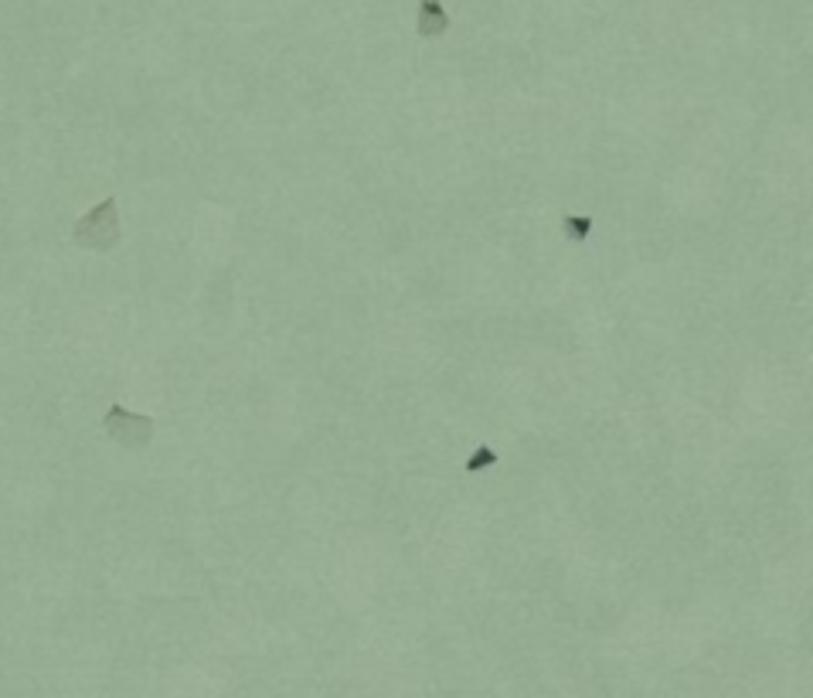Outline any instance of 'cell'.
Segmentation results:
<instances>
[{
  "mask_svg": "<svg viewBox=\"0 0 813 698\" xmlns=\"http://www.w3.org/2000/svg\"><path fill=\"white\" fill-rule=\"evenodd\" d=\"M419 35L422 38H439L446 28H450V18H446V7L439 0H422L419 4Z\"/></svg>",
  "mask_w": 813,
  "mask_h": 698,
  "instance_id": "obj_3",
  "label": "cell"
},
{
  "mask_svg": "<svg viewBox=\"0 0 813 698\" xmlns=\"http://www.w3.org/2000/svg\"><path fill=\"white\" fill-rule=\"evenodd\" d=\"M589 229H592V222L589 218H565V235H569L572 242H582L589 235Z\"/></svg>",
  "mask_w": 813,
  "mask_h": 698,
  "instance_id": "obj_5",
  "label": "cell"
},
{
  "mask_svg": "<svg viewBox=\"0 0 813 698\" xmlns=\"http://www.w3.org/2000/svg\"><path fill=\"white\" fill-rule=\"evenodd\" d=\"M494 464H497V453L490 450V447H480V450L467 460V474H477V470L494 467Z\"/></svg>",
  "mask_w": 813,
  "mask_h": 698,
  "instance_id": "obj_4",
  "label": "cell"
},
{
  "mask_svg": "<svg viewBox=\"0 0 813 698\" xmlns=\"http://www.w3.org/2000/svg\"><path fill=\"white\" fill-rule=\"evenodd\" d=\"M75 246H86V249H113L120 242V215H116V198L99 201L92 212H86L75 222L72 229Z\"/></svg>",
  "mask_w": 813,
  "mask_h": 698,
  "instance_id": "obj_1",
  "label": "cell"
},
{
  "mask_svg": "<svg viewBox=\"0 0 813 698\" xmlns=\"http://www.w3.org/2000/svg\"><path fill=\"white\" fill-rule=\"evenodd\" d=\"M109 440H116L126 450H143L150 440H154V419L140 416V412H130L123 406H113L103 419Z\"/></svg>",
  "mask_w": 813,
  "mask_h": 698,
  "instance_id": "obj_2",
  "label": "cell"
}]
</instances>
